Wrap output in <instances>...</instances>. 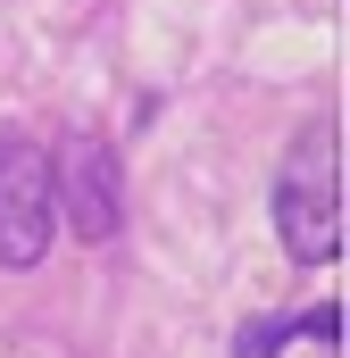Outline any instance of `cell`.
Returning <instances> with one entry per match:
<instances>
[{
  "mask_svg": "<svg viewBox=\"0 0 350 358\" xmlns=\"http://www.w3.org/2000/svg\"><path fill=\"white\" fill-rule=\"evenodd\" d=\"M275 234L300 267L342 259V125H300L275 176Z\"/></svg>",
  "mask_w": 350,
  "mask_h": 358,
  "instance_id": "cell-1",
  "label": "cell"
},
{
  "mask_svg": "<svg viewBox=\"0 0 350 358\" xmlns=\"http://www.w3.org/2000/svg\"><path fill=\"white\" fill-rule=\"evenodd\" d=\"M59 242V200H50V150L34 134H0V267H42Z\"/></svg>",
  "mask_w": 350,
  "mask_h": 358,
  "instance_id": "cell-2",
  "label": "cell"
},
{
  "mask_svg": "<svg viewBox=\"0 0 350 358\" xmlns=\"http://www.w3.org/2000/svg\"><path fill=\"white\" fill-rule=\"evenodd\" d=\"M50 200L67 217L76 242H117L125 225V176H117V142L100 134H76L59 159H50Z\"/></svg>",
  "mask_w": 350,
  "mask_h": 358,
  "instance_id": "cell-3",
  "label": "cell"
},
{
  "mask_svg": "<svg viewBox=\"0 0 350 358\" xmlns=\"http://www.w3.org/2000/svg\"><path fill=\"white\" fill-rule=\"evenodd\" d=\"M284 342H300V317H259V325L234 334V358H275Z\"/></svg>",
  "mask_w": 350,
  "mask_h": 358,
  "instance_id": "cell-4",
  "label": "cell"
},
{
  "mask_svg": "<svg viewBox=\"0 0 350 358\" xmlns=\"http://www.w3.org/2000/svg\"><path fill=\"white\" fill-rule=\"evenodd\" d=\"M300 334L334 350V342H342V300H317V308H300Z\"/></svg>",
  "mask_w": 350,
  "mask_h": 358,
  "instance_id": "cell-5",
  "label": "cell"
}]
</instances>
